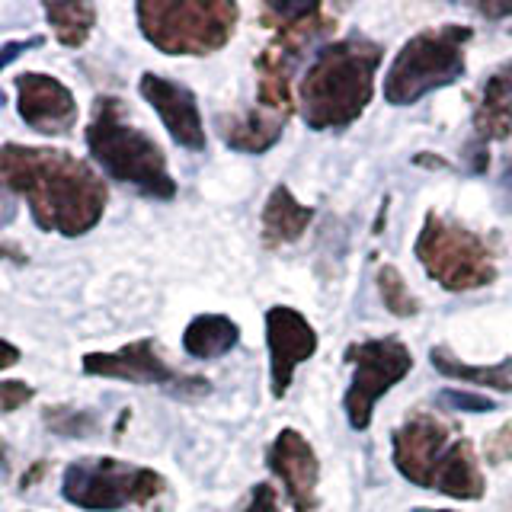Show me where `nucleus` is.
Segmentation results:
<instances>
[{
  "instance_id": "1",
  "label": "nucleus",
  "mask_w": 512,
  "mask_h": 512,
  "mask_svg": "<svg viewBox=\"0 0 512 512\" xmlns=\"http://www.w3.org/2000/svg\"><path fill=\"white\" fill-rule=\"evenodd\" d=\"M0 199H26L36 228L61 237H84L103 221L109 189L87 160L71 151L0 144Z\"/></svg>"
},
{
  "instance_id": "2",
  "label": "nucleus",
  "mask_w": 512,
  "mask_h": 512,
  "mask_svg": "<svg viewBox=\"0 0 512 512\" xmlns=\"http://www.w3.org/2000/svg\"><path fill=\"white\" fill-rule=\"evenodd\" d=\"M384 48L365 36L330 42L317 52L314 64L298 84V112L314 132L349 128L375 93V71Z\"/></svg>"
},
{
  "instance_id": "3",
  "label": "nucleus",
  "mask_w": 512,
  "mask_h": 512,
  "mask_svg": "<svg viewBox=\"0 0 512 512\" xmlns=\"http://www.w3.org/2000/svg\"><path fill=\"white\" fill-rule=\"evenodd\" d=\"M84 135L90 157L103 167L109 180L160 202L176 196V180L170 176L164 148L128 119L122 96H96Z\"/></svg>"
},
{
  "instance_id": "4",
  "label": "nucleus",
  "mask_w": 512,
  "mask_h": 512,
  "mask_svg": "<svg viewBox=\"0 0 512 512\" xmlns=\"http://www.w3.org/2000/svg\"><path fill=\"white\" fill-rule=\"evenodd\" d=\"M263 26L276 29L260 55H256V109L272 112V116L288 119L295 112L292 77L304 55V48L320 36L336 29V20L327 7L320 4H263L260 7Z\"/></svg>"
},
{
  "instance_id": "5",
  "label": "nucleus",
  "mask_w": 512,
  "mask_h": 512,
  "mask_svg": "<svg viewBox=\"0 0 512 512\" xmlns=\"http://www.w3.org/2000/svg\"><path fill=\"white\" fill-rule=\"evenodd\" d=\"M141 36L170 58H205L231 42L240 7L231 0H141L135 7Z\"/></svg>"
},
{
  "instance_id": "6",
  "label": "nucleus",
  "mask_w": 512,
  "mask_h": 512,
  "mask_svg": "<svg viewBox=\"0 0 512 512\" xmlns=\"http://www.w3.org/2000/svg\"><path fill=\"white\" fill-rule=\"evenodd\" d=\"M471 39L474 29L458 23L416 32L397 52L388 77H384V100L391 106H413L426 93L452 87L468 64L464 48Z\"/></svg>"
},
{
  "instance_id": "7",
  "label": "nucleus",
  "mask_w": 512,
  "mask_h": 512,
  "mask_svg": "<svg viewBox=\"0 0 512 512\" xmlns=\"http://www.w3.org/2000/svg\"><path fill=\"white\" fill-rule=\"evenodd\" d=\"M416 260L445 292H471L496 282V260L487 240L439 212H429L423 221V231L416 237Z\"/></svg>"
},
{
  "instance_id": "8",
  "label": "nucleus",
  "mask_w": 512,
  "mask_h": 512,
  "mask_svg": "<svg viewBox=\"0 0 512 512\" xmlns=\"http://www.w3.org/2000/svg\"><path fill=\"white\" fill-rule=\"evenodd\" d=\"M164 493V477L122 458H77L61 474V496L87 512L148 506Z\"/></svg>"
},
{
  "instance_id": "9",
  "label": "nucleus",
  "mask_w": 512,
  "mask_h": 512,
  "mask_svg": "<svg viewBox=\"0 0 512 512\" xmlns=\"http://www.w3.org/2000/svg\"><path fill=\"white\" fill-rule=\"evenodd\" d=\"M346 362L356 365V375L343 397V407L352 429H368L375 416V404L400 384L413 368V352L397 336H378V340H362L346 346Z\"/></svg>"
},
{
  "instance_id": "10",
  "label": "nucleus",
  "mask_w": 512,
  "mask_h": 512,
  "mask_svg": "<svg viewBox=\"0 0 512 512\" xmlns=\"http://www.w3.org/2000/svg\"><path fill=\"white\" fill-rule=\"evenodd\" d=\"M80 372L93 375V378L148 384V388H160L180 400H199L212 391L208 378L173 368L164 359V352L157 349V340H151V336L125 343L116 352H87V356L80 359Z\"/></svg>"
},
{
  "instance_id": "11",
  "label": "nucleus",
  "mask_w": 512,
  "mask_h": 512,
  "mask_svg": "<svg viewBox=\"0 0 512 512\" xmlns=\"http://www.w3.org/2000/svg\"><path fill=\"white\" fill-rule=\"evenodd\" d=\"M455 432L458 429L436 413H426V410L410 413L407 420L394 429V439H391L394 468L404 474L410 484L432 490L448 455H452V445L458 442Z\"/></svg>"
},
{
  "instance_id": "12",
  "label": "nucleus",
  "mask_w": 512,
  "mask_h": 512,
  "mask_svg": "<svg viewBox=\"0 0 512 512\" xmlns=\"http://www.w3.org/2000/svg\"><path fill=\"white\" fill-rule=\"evenodd\" d=\"M266 346H269V378L272 397H285L292 388L295 368L317 352V330L301 311L276 304L266 311Z\"/></svg>"
},
{
  "instance_id": "13",
  "label": "nucleus",
  "mask_w": 512,
  "mask_h": 512,
  "mask_svg": "<svg viewBox=\"0 0 512 512\" xmlns=\"http://www.w3.org/2000/svg\"><path fill=\"white\" fill-rule=\"evenodd\" d=\"M16 112L39 135H68L77 125V100L68 84L42 71H26L13 80Z\"/></svg>"
},
{
  "instance_id": "14",
  "label": "nucleus",
  "mask_w": 512,
  "mask_h": 512,
  "mask_svg": "<svg viewBox=\"0 0 512 512\" xmlns=\"http://www.w3.org/2000/svg\"><path fill=\"white\" fill-rule=\"evenodd\" d=\"M269 471L282 480L288 503H292L295 512H317L320 496H317V484H320V461L314 445L301 436L298 429H282L276 442L269 445L266 455Z\"/></svg>"
},
{
  "instance_id": "15",
  "label": "nucleus",
  "mask_w": 512,
  "mask_h": 512,
  "mask_svg": "<svg viewBox=\"0 0 512 512\" xmlns=\"http://www.w3.org/2000/svg\"><path fill=\"white\" fill-rule=\"evenodd\" d=\"M141 96L151 103V109L160 116L170 138L186 151H205V125H202V112L199 100L186 84H176V80L164 74H141L138 84Z\"/></svg>"
},
{
  "instance_id": "16",
  "label": "nucleus",
  "mask_w": 512,
  "mask_h": 512,
  "mask_svg": "<svg viewBox=\"0 0 512 512\" xmlns=\"http://www.w3.org/2000/svg\"><path fill=\"white\" fill-rule=\"evenodd\" d=\"M512 135V61L493 68L480 87L474 109V138L484 148L487 141H506Z\"/></svg>"
},
{
  "instance_id": "17",
  "label": "nucleus",
  "mask_w": 512,
  "mask_h": 512,
  "mask_svg": "<svg viewBox=\"0 0 512 512\" xmlns=\"http://www.w3.org/2000/svg\"><path fill=\"white\" fill-rule=\"evenodd\" d=\"M311 221H314V208L301 205L288 186H276L269 192V199L263 205V215H260L263 247L279 250V247L295 244V240H301L304 231L311 228Z\"/></svg>"
},
{
  "instance_id": "18",
  "label": "nucleus",
  "mask_w": 512,
  "mask_h": 512,
  "mask_svg": "<svg viewBox=\"0 0 512 512\" xmlns=\"http://www.w3.org/2000/svg\"><path fill=\"white\" fill-rule=\"evenodd\" d=\"M282 125L285 119L253 106L240 116H218V135L240 154H266L282 138Z\"/></svg>"
},
{
  "instance_id": "19",
  "label": "nucleus",
  "mask_w": 512,
  "mask_h": 512,
  "mask_svg": "<svg viewBox=\"0 0 512 512\" xmlns=\"http://www.w3.org/2000/svg\"><path fill=\"white\" fill-rule=\"evenodd\" d=\"M240 343V327L224 314H199L183 330V349L192 359H221Z\"/></svg>"
},
{
  "instance_id": "20",
  "label": "nucleus",
  "mask_w": 512,
  "mask_h": 512,
  "mask_svg": "<svg viewBox=\"0 0 512 512\" xmlns=\"http://www.w3.org/2000/svg\"><path fill=\"white\" fill-rule=\"evenodd\" d=\"M432 368L445 378H455V381H474V384H484V388L493 391H512V378H509V362L506 365H464L452 349L436 346L432 349Z\"/></svg>"
},
{
  "instance_id": "21",
  "label": "nucleus",
  "mask_w": 512,
  "mask_h": 512,
  "mask_svg": "<svg viewBox=\"0 0 512 512\" xmlns=\"http://www.w3.org/2000/svg\"><path fill=\"white\" fill-rule=\"evenodd\" d=\"M42 13L64 48H84L96 26L93 4H42Z\"/></svg>"
},
{
  "instance_id": "22",
  "label": "nucleus",
  "mask_w": 512,
  "mask_h": 512,
  "mask_svg": "<svg viewBox=\"0 0 512 512\" xmlns=\"http://www.w3.org/2000/svg\"><path fill=\"white\" fill-rule=\"evenodd\" d=\"M375 282H378L381 304L394 317H416V314H420V298L410 292V285H407L404 276H400L397 266H381Z\"/></svg>"
},
{
  "instance_id": "23",
  "label": "nucleus",
  "mask_w": 512,
  "mask_h": 512,
  "mask_svg": "<svg viewBox=\"0 0 512 512\" xmlns=\"http://www.w3.org/2000/svg\"><path fill=\"white\" fill-rule=\"evenodd\" d=\"M45 426L64 439H90L100 432V416L77 407H45Z\"/></svg>"
},
{
  "instance_id": "24",
  "label": "nucleus",
  "mask_w": 512,
  "mask_h": 512,
  "mask_svg": "<svg viewBox=\"0 0 512 512\" xmlns=\"http://www.w3.org/2000/svg\"><path fill=\"white\" fill-rule=\"evenodd\" d=\"M439 404L452 407V410H468V413H490V410H496V400H490L484 394H468V391H442Z\"/></svg>"
},
{
  "instance_id": "25",
  "label": "nucleus",
  "mask_w": 512,
  "mask_h": 512,
  "mask_svg": "<svg viewBox=\"0 0 512 512\" xmlns=\"http://www.w3.org/2000/svg\"><path fill=\"white\" fill-rule=\"evenodd\" d=\"M484 458L490 464H506L512 461V420L503 423L500 429H493L484 439Z\"/></svg>"
},
{
  "instance_id": "26",
  "label": "nucleus",
  "mask_w": 512,
  "mask_h": 512,
  "mask_svg": "<svg viewBox=\"0 0 512 512\" xmlns=\"http://www.w3.org/2000/svg\"><path fill=\"white\" fill-rule=\"evenodd\" d=\"M36 397L32 384L26 381H0V413H16Z\"/></svg>"
},
{
  "instance_id": "27",
  "label": "nucleus",
  "mask_w": 512,
  "mask_h": 512,
  "mask_svg": "<svg viewBox=\"0 0 512 512\" xmlns=\"http://www.w3.org/2000/svg\"><path fill=\"white\" fill-rule=\"evenodd\" d=\"M45 45V36H26V39H13L7 45H0V71L7 68V64H13L16 58H23L26 52H32V48H42Z\"/></svg>"
},
{
  "instance_id": "28",
  "label": "nucleus",
  "mask_w": 512,
  "mask_h": 512,
  "mask_svg": "<svg viewBox=\"0 0 512 512\" xmlns=\"http://www.w3.org/2000/svg\"><path fill=\"white\" fill-rule=\"evenodd\" d=\"M244 512H279V493H276V487L256 484L250 490V500H247Z\"/></svg>"
},
{
  "instance_id": "29",
  "label": "nucleus",
  "mask_w": 512,
  "mask_h": 512,
  "mask_svg": "<svg viewBox=\"0 0 512 512\" xmlns=\"http://www.w3.org/2000/svg\"><path fill=\"white\" fill-rule=\"evenodd\" d=\"M0 260L16 263V266H26V250H23L20 244H13V240H4V237H0Z\"/></svg>"
},
{
  "instance_id": "30",
  "label": "nucleus",
  "mask_w": 512,
  "mask_h": 512,
  "mask_svg": "<svg viewBox=\"0 0 512 512\" xmlns=\"http://www.w3.org/2000/svg\"><path fill=\"white\" fill-rule=\"evenodd\" d=\"M16 362H20V349H16L13 343H7V340H0V372L10 368V365H16Z\"/></svg>"
},
{
  "instance_id": "31",
  "label": "nucleus",
  "mask_w": 512,
  "mask_h": 512,
  "mask_svg": "<svg viewBox=\"0 0 512 512\" xmlns=\"http://www.w3.org/2000/svg\"><path fill=\"white\" fill-rule=\"evenodd\" d=\"M477 10L484 13V16H509L512 4H477Z\"/></svg>"
},
{
  "instance_id": "32",
  "label": "nucleus",
  "mask_w": 512,
  "mask_h": 512,
  "mask_svg": "<svg viewBox=\"0 0 512 512\" xmlns=\"http://www.w3.org/2000/svg\"><path fill=\"white\" fill-rule=\"evenodd\" d=\"M13 218H16V202L0 199V228H7Z\"/></svg>"
},
{
  "instance_id": "33",
  "label": "nucleus",
  "mask_w": 512,
  "mask_h": 512,
  "mask_svg": "<svg viewBox=\"0 0 512 512\" xmlns=\"http://www.w3.org/2000/svg\"><path fill=\"white\" fill-rule=\"evenodd\" d=\"M416 164H420V167H448L445 160H439L436 154H426V157L420 154V157H416Z\"/></svg>"
},
{
  "instance_id": "34",
  "label": "nucleus",
  "mask_w": 512,
  "mask_h": 512,
  "mask_svg": "<svg viewBox=\"0 0 512 512\" xmlns=\"http://www.w3.org/2000/svg\"><path fill=\"white\" fill-rule=\"evenodd\" d=\"M7 471H10V448L0 439V474H7Z\"/></svg>"
},
{
  "instance_id": "35",
  "label": "nucleus",
  "mask_w": 512,
  "mask_h": 512,
  "mask_svg": "<svg viewBox=\"0 0 512 512\" xmlns=\"http://www.w3.org/2000/svg\"><path fill=\"white\" fill-rule=\"evenodd\" d=\"M413 512H452V509H413Z\"/></svg>"
},
{
  "instance_id": "36",
  "label": "nucleus",
  "mask_w": 512,
  "mask_h": 512,
  "mask_svg": "<svg viewBox=\"0 0 512 512\" xmlns=\"http://www.w3.org/2000/svg\"><path fill=\"white\" fill-rule=\"evenodd\" d=\"M509 368H512V362H509Z\"/></svg>"
}]
</instances>
